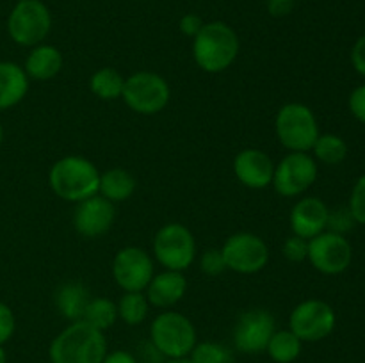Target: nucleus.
<instances>
[{"label":"nucleus","instance_id":"nucleus-37","mask_svg":"<svg viewBox=\"0 0 365 363\" xmlns=\"http://www.w3.org/2000/svg\"><path fill=\"white\" fill-rule=\"evenodd\" d=\"M296 0H267V13L273 18H285L294 11Z\"/></svg>","mask_w":365,"mask_h":363},{"label":"nucleus","instance_id":"nucleus-36","mask_svg":"<svg viewBox=\"0 0 365 363\" xmlns=\"http://www.w3.org/2000/svg\"><path fill=\"white\" fill-rule=\"evenodd\" d=\"M351 64L353 70L365 78V34L360 36L351 46Z\"/></svg>","mask_w":365,"mask_h":363},{"label":"nucleus","instance_id":"nucleus-2","mask_svg":"<svg viewBox=\"0 0 365 363\" xmlns=\"http://www.w3.org/2000/svg\"><path fill=\"white\" fill-rule=\"evenodd\" d=\"M241 50V41L234 28L225 21L203 23L202 31L192 38V57L200 70L216 75L235 63Z\"/></svg>","mask_w":365,"mask_h":363},{"label":"nucleus","instance_id":"nucleus-3","mask_svg":"<svg viewBox=\"0 0 365 363\" xmlns=\"http://www.w3.org/2000/svg\"><path fill=\"white\" fill-rule=\"evenodd\" d=\"M48 185L64 201L81 203L98 194L100 171L86 157L66 155L50 167Z\"/></svg>","mask_w":365,"mask_h":363},{"label":"nucleus","instance_id":"nucleus-34","mask_svg":"<svg viewBox=\"0 0 365 363\" xmlns=\"http://www.w3.org/2000/svg\"><path fill=\"white\" fill-rule=\"evenodd\" d=\"M348 107L349 112L353 114L356 121L365 125V84L356 85L355 89L351 91L348 98Z\"/></svg>","mask_w":365,"mask_h":363},{"label":"nucleus","instance_id":"nucleus-28","mask_svg":"<svg viewBox=\"0 0 365 363\" xmlns=\"http://www.w3.org/2000/svg\"><path fill=\"white\" fill-rule=\"evenodd\" d=\"M191 363H232L234 354L220 342H196L191 354L187 356Z\"/></svg>","mask_w":365,"mask_h":363},{"label":"nucleus","instance_id":"nucleus-4","mask_svg":"<svg viewBox=\"0 0 365 363\" xmlns=\"http://www.w3.org/2000/svg\"><path fill=\"white\" fill-rule=\"evenodd\" d=\"M150 342L166 359L187 358L198 342V333L187 315L175 310H164L152 320Z\"/></svg>","mask_w":365,"mask_h":363},{"label":"nucleus","instance_id":"nucleus-11","mask_svg":"<svg viewBox=\"0 0 365 363\" xmlns=\"http://www.w3.org/2000/svg\"><path fill=\"white\" fill-rule=\"evenodd\" d=\"M337 324L331 305L323 299H307L296 305L289 315V330L302 342H321L330 337Z\"/></svg>","mask_w":365,"mask_h":363},{"label":"nucleus","instance_id":"nucleus-9","mask_svg":"<svg viewBox=\"0 0 365 363\" xmlns=\"http://www.w3.org/2000/svg\"><path fill=\"white\" fill-rule=\"evenodd\" d=\"M319 167L310 152H289L278 164H274L273 189L284 198L302 196L316 184Z\"/></svg>","mask_w":365,"mask_h":363},{"label":"nucleus","instance_id":"nucleus-42","mask_svg":"<svg viewBox=\"0 0 365 363\" xmlns=\"http://www.w3.org/2000/svg\"><path fill=\"white\" fill-rule=\"evenodd\" d=\"M2 142H4V127L2 123H0V146H2Z\"/></svg>","mask_w":365,"mask_h":363},{"label":"nucleus","instance_id":"nucleus-25","mask_svg":"<svg viewBox=\"0 0 365 363\" xmlns=\"http://www.w3.org/2000/svg\"><path fill=\"white\" fill-rule=\"evenodd\" d=\"M310 152L316 162L324 166H339L348 157V144L337 134H319Z\"/></svg>","mask_w":365,"mask_h":363},{"label":"nucleus","instance_id":"nucleus-10","mask_svg":"<svg viewBox=\"0 0 365 363\" xmlns=\"http://www.w3.org/2000/svg\"><path fill=\"white\" fill-rule=\"evenodd\" d=\"M221 255L228 270L237 274H257L269 262V248L262 237L250 231L230 235L221 246Z\"/></svg>","mask_w":365,"mask_h":363},{"label":"nucleus","instance_id":"nucleus-14","mask_svg":"<svg viewBox=\"0 0 365 363\" xmlns=\"http://www.w3.org/2000/svg\"><path fill=\"white\" fill-rule=\"evenodd\" d=\"M277 331V320L273 313L264 308L246 310L239 315L234 326V345L242 354H260L266 352L269 338Z\"/></svg>","mask_w":365,"mask_h":363},{"label":"nucleus","instance_id":"nucleus-7","mask_svg":"<svg viewBox=\"0 0 365 363\" xmlns=\"http://www.w3.org/2000/svg\"><path fill=\"white\" fill-rule=\"evenodd\" d=\"M52 31V13L41 0H18L7 16V34L16 45H41Z\"/></svg>","mask_w":365,"mask_h":363},{"label":"nucleus","instance_id":"nucleus-23","mask_svg":"<svg viewBox=\"0 0 365 363\" xmlns=\"http://www.w3.org/2000/svg\"><path fill=\"white\" fill-rule=\"evenodd\" d=\"M303 342L291 330H277L269 338L266 352L274 363H292L299 358Z\"/></svg>","mask_w":365,"mask_h":363},{"label":"nucleus","instance_id":"nucleus-19","mask_svg":"<svg viewBox=\"0 0 365 363\" xmlns=\"http://www.w3.org/2000/svg\"><path fill=\"white\" fill-rule=\"evenodd\" d=\"M63 64L64 59L61 50L53 45L41 43V45H36L31 48L27 59H25L24 70L31 80L46 82L59 75V71L63 70Z\"/></svg>","mask_w":365,"mask_h":363},{"label":"nucleus","instance_id":"nucleus-35","mask_svg":"<svg viewBox=\"0 0 365 363\" xmlns=\"http://www.w3.org/2000/svg\"><path fill=\"white\" fill-rule=\"evenodd\" d=\"M203 23H205V21H203L198 14L187 13L180 18V21H178V28H180L182 34L187 36V38H195V36L202 31Z\"/></svg>","mask_w":365,"mask_h":363},{"label":"nucleus","instance_id":"nucleus-41","mask_svg":"<svg viewBox=\"0 0 365 363\" xmlns=\"http://www.w3.org/2000/svg\"><path fill=\"white\" fill-rule=\"evenodd\" d=\"M164 363H191L189 358H178V359H166Z\"/></svg>","mask_w":365,"mask_h":363},{"label":"nucleus","instance_id":"nucleus-8","mask_svg":"<svg viewBox=\"0 0 365 363\" xmlns=\"http://www.w3.org/2000/svg\"><path fill=\"white\" fill-rule=\"evenodd\" d=\"M153 258L170 270H187L196 260V238L185 224L168 223L157 230L152 242Z\"/></svg>","mask_w":365,"mask_h":363},{"label":"nucleus","instance_id":"nucleus-15","mask_svg":"<svg viewBox=\"0 0 365 363\" xmlns=\"http://www.w3.org/2000/svg\"><path fill=\"white\" fill-rule=\"evenodd\" d=\"M114 217H116L114 203L100 194L75 203L73 226L77 233L84 238H96L106 235L113 228Z\"/></svg>","mask_w":365,"mask_h":363},{"label":"nucleus","instance_id":"nucleus-13","mask_svg":"<svg viewBox=\"0 0 365 363\" xmlns=\"http://www.w3.org/2000/svg\"><path fill=\"white\" fill-rule=\"evenodd\" d=\"M113 278L123 292H145L153 278V258L138 246L121 248L113 258Z\"/></svg>","mask_w":365,"mask_h":363},{"label":"nucleus","instance_id":"nucleus-33","mask_svg":"<svg viewBox=\"0 0 365 363\" xmlns=\"http://www.w3.org/2000/svg\"><path fill=\"white\" fill-rule=\"evenodd\" d=\"M16 330V317L9 305L0 301V345L7 344Z\"/></svg>","mask_w":365,"mask_h":363},{"label":"nucleus","instance_id":"nucleus-6","mask_svg":"<svg viewBox=\"0 0 365 363\" xmlns=\"http://www.w3.org/2000/svg\"><path fill=\"white\" fill-rule=\"evenodd\" d=\"M171 98V88L166 78L153 71H135L125 78L121 100L125 105L141 116L163 112Z\"/></svg>","mask_w":365,"mask_h":363},{"label":"nucleus","instance_id":"nucleus-30","mask_svg":"<svg viewBox=\"0 0 365 363\" xmlns=\"http://www.w3.org/2000/svg\"><path fill=\"white\" fill-rule=\"evenodd\" d=\"M348 209L351 210L356 224H365V173L356 178L349 194Z\"/></svg>","mask_w":365,"mask_h":363},{"label":"nucleus","instance_id":"nucleus-31","mask_svg":"<svg viewBox=\"0 0 365 363\" xmlns=\"http://www.w3.org/2000/svg\"><path fill=\"white\" fill-rule=\"evenodd\" d=\"M282 253H284L285 258L292 263L305 262L307 255H309V241L292 233L291 237L285 238Z\"/></svg>","mask_w":365,"mask_h":363},{"label":"nucleus","instance_id":"nucleus-1","mask_svg":"<svg viewBox=\"0 0 365 363\" xmlns=\"http://www.w3.org/2000/svg\"><path fill=\"white\" fill-rule=\"evenodd\" d=\"M106 333L86 320L70 322L48 347L50 363H102L107 354Z\"/></svg>","mask_w":365,"mask_h":363},{"label":"nucleus","instance_id":"nucleus-24","mask_svg":"<svg viewBox=\"0 0 365 363\" xmlns=\"http://www.w3.org/2000/svg\"><path fill=\"white\" fill-rule=\"evenodd\" d=\"M125 77L114 68H100L89 78V91L100 100H118L123 95Z\"/></svg>","mask_w":365,"mask_h":363},{"label":"nucleus","instance_id":"nucleus-26","mask_svg":"<svg viewBox=\"0 0 365 363\" xmlns=\"http://www.w3.org/2000/svg\"><path fill=\"white\" fill-rule=\"evenodd\" d=\"M118 306V319L128 326H139L146 320L150 312V302L145 292H123Z\"/></svg>","mask_w":365,"mask_h":363},{"label":"nucleus","instance_id":"nucleus-40","mask_svg":"<svg viewBox=\"0 0 365 363\" xmlns=\"http://www.w3.org/2000/svg\"><path fill=\"white\" fill-rule=\"evenodd\" d=\"M0 363H7V352L4 345H0Z\"/></svg>","mask_w":365,"mask_h":363},{"label":"nucleus","instance_id":"nucleus-21","mask_svg":"<svg viewBox=\"0 0 365 363\" xmlns=\"http://www.w3.org/2000/svg\"><path fill=\"white\" fill-rule=\"evenodd\" d=\"M89 299H91V294H89L88 287L78 281H66V283L59 285L56 295H53L57 312L70 322L82 320Z\"/></svg>","mask_w":365,"mask_h":363},{"label":"nucleus","instance_id":"nucleus-29","mask_svg":"<svg viewBox=\"0 0 365 363\" xmlns=\"http://www.w3.org/2000/svg\"><path fill=\"white\" fill-rule=\"evenodd\" d=\"M355 226H356V221L348 206H337V209L328 212V223H327L328 231H334V233H339V235H346L349 233Z\"/></svg>","mask_w":365,"mask_h":363},{"label":"nucleus","instance_id":"nucleus-20","mask_svg":"<svg viewBox=\"0 0 365 363\" xmlns=\"http://www.w3.org/2000/svg\"><path fill=\"white\" fill-rule=\"evenodd\" d=\"M29 80L24 66L11 60H0V110H7L24 102L29 93Z\"/></svg>","mask_w":365,"mask_h":363},{"label":"nucleus","instance_id":"nucleus-27","mask_svg":"<svg viewBox=\"0 0 365 363\" xmlns=\"http://www.w3.org/2000/svg\"><path fill=\"white\" fill-rule=\"evenodd\" d=\"M82 320L91 324L96 330L106 333L109 327H113L118 320V306L116 302L110 301L109 298H91L89 299L88 306Z\"/></svg>","mask_w":365,"mask_h":363},{"label":"nucleus","instance_id":"nucleus-17","mask_svg":"<svg viewBox=\"0 0 365 363\" xmlns=\"http://www.w3.org/2000/svg\"><path fill=\"white\" fill-rule=\"evenodd\" d=\"M328 212H330L328 205L317 196H305V198L298 199L289 214V224H291L292 233L307 238V241L323 233L327 230Z\"/></svg>","mask_w":365,"mask_h":363},{"label":"nucleus","instance_id":"nucleus-18","mask_svg":"<svg viewBox=\"0 0 365 363\" xmlns=\"http://www.w3.org/2000/svg\"><path fill=\"white\" fill-rule=\"evenodd\" d=\"M185 290H187V280H185L184 273L164 269L163 273L153 274L152 281L145 288V294L150 306L170 310L171 306L184 299Z\"/></svg>","mask_w":365,"mask_h":363},{"label":"nucleus","instance_id":"nucleus-16","mask_svg":"<svg viewBox=\"0 0 365 363\" xmlns=\"http://www.w3.org/2000/svg\"><path fill=\"white\" fill-rule=\"evenodd\" d=\"M234 174L245 187L260 191L273 182L274 164L266 152L259 148H245L234 157Z\"/></svg>","mask_w":365,"mask_h":363},{"label":"nucleus","instance_id":"nucleus-5","mask_svg":"<svg viewBox=\"0 0 365 363\" xmlns=\"http://www.w3.org/2000/svg\"><path fill=\"white\" fill-rule=\"evenodd\" d=\"M274 134L289 152H310L321 132L314 110L305 103L291 102L278 109Z\"/></svg>","mask_w":365,"mask_h":363},{"label":"nucleus","instance_id":"nucleus-12","mask_svg":"<svg viewBox=\"0 0 365 363\" xmlns=\"http://www.w3.org/2000/svg\"><path fill=\"white\" fill-rule=\"evenodd\" d=\"M307 260L317 273L327 274V276H337V274L348 270V267L351 265V242L346 238V235L324 230L323 233L316 235L309 241Z\"/></svg>","mask_w":365,"mask_h":363},{"label":"nucleus","instance_id":"nucleus-39","mask_svg":"<svg viewBox=\"0 0 365 363\" xmlns=\"http://www.w3.org/2000/svg\"><path fill=\"white\" fill-rule=\"evenodd\" d=\"M102 363H139V362L138 358H135V354L118 349V351L107 352L106 358L102 359Z\"/></svg>","mask_w":365,"mask_h":363},{"label":"nucleus","instance_id":"nucleus-38","mask_svg":"<svg viewBox=\"0 0 365 363\" xmlns=\"http://www.w3.org/2000/svg\"><path fill=\"white\" fill-rule=\"evenodd\" d=\"M135 358H138L139 363H164L166 362V358H164V356L157 351V347L150 340L146 342V344L141 345V352H139V356H135Z\"/></svg>","mask_w":365,"mask_h":363},{"label":"nucleus","instance_id":"nucleus-32","mask_svg":"<svg viewBox=\"0 0 365 363\" xmlns=\"http://www.w3.org/2000/svg\"><path fill=\"white\" fill-rule=\"evenodd\" d=\"M200 269L207 276H220V274H223L227 270V265H225L221 249L212 248L203 251L202 256H200Z\"/></svg>","mask_w":365,"mask_h":363},{"label":"nucleus","instance_id":"nucleus-22","mask_svg":"<svg viewBox=\"0 0 365 363\" xmlns=\"http://www.w3.org/2000/svg\"><path fill=\"white\" fill-rule=\"evenodd\" d=\"M135 178L123 167H110L100 173L98 194L110 203L127 201L135 192Z\"/></svg>","mask_w":365,"mask_h":363}]
</instances>
